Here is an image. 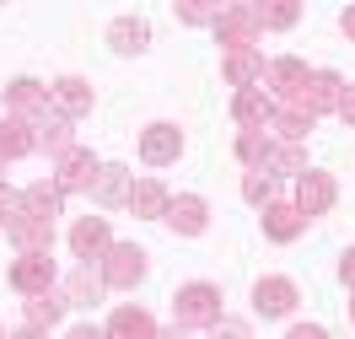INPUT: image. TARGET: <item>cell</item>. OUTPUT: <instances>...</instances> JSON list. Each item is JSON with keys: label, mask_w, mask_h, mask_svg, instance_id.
I'll return each instance as SVG.
<instances>
[{"label": "cell", "mask_w": 355, "mask_h": 339, "mask_svg": "<svg viewBox=\"0 0 355 339\" xmlns=\"http://www.w3.org/2000/svg\"><path fill=\"white\" fill-rule=\"evenodd\" d=\"M253 11L269 33H286V27L302 22V0H253Z\"/></svg>", "instance_id": "obj_28"}, {"label": "cell", "mask_w": 355, "mask_h": 339, "mask_svg": "<svg viewBox=\"0 0 355 339\" xmlns=\"http://www.w3.org/2000/svg\"><path fill=\"white\" fill-rule=\"evenodd\" d=\"M339 27H345V38H350V44H355V6H350V11H345V17H339Z\"/></svg>", "instance_id": "obj_41"}, {"label": "cell", "mask_w": 355, "mask_h": 339, "mask_svg": "<svg viewBox=\"0 0 355 339\" xmlns=\"http://www.w3.org/2000/svg\"><path fill=\"white\" fill-rule=\"evenodd\" d=\"M307 60H296V54H286V60H269L264 65V81H269V97L275 103H286V97H296V92L307 87Z\"/></svg>", "instance_id": "obj_12"}, {"label": "cell", "mask_w": 355, "mask_h": 339, "mask_svg": "<svg viewBox=\"0 0 355 339\" xmlns=\"http://www.w3.org/2000/svg\"><path fill=\"white\" fill-rule=\"evenodd\" d=\"M108 44L119 49V54H140V49L151 44V22H146V17H119V22L108 27Z\"/></svg>", "instance_id": "obj_26"}, {"label": "cell", "mask_w": 355, "mask_h": 339, "mask_svg": "<svg viewBox=\"0 0 355 339\" xmlns=\"http://www.w3.org/2000/svg\"><path fill=\"white\" fill-rule=\"evenodd\" d=\"M286 339H329V334H323V329H318V323H296V329H291Z\"/></svg>", "instance_id": "obj_37"}, {"label": "cell", "mask_w": 355, "mask_h": 339, "mask_svg": "<svg viewBox=\"0 0 355 339\" xmlns=\"http://www.w3.org/2000/svg\"><path fill=\"white\" fill-rule=\"evenodd\" d=\"M11 339H49V329H38V323H22V329H17Z\"/></svg>", "instance_id": "obj_40"}, {"label": "cell", "mask_w": 355, "mask_h": 339, "mask_svg": "<svg viewBox=\"0 0 355 339\" xmlns=\"http://www.w3.org/2000/svg\"><path fill=\"white\" fill-rule=\"evenodd\" d=\"M11 286L22 296L49 291V286H54V259H49V253H22V259L11 264Z\"/></svg>", "instance_id": "obj_14"}, {"label": "cell", "mask_w": 355, "mask_h": 339, "mask_svg": "<svg viewBox=\"0 0 355 339\" xmlns=\"http://www.w3.org/2000/svg\"><path fill=\"white\" fill-rule=\"evenodd\" d=\"M65 339H108V329H92V323H76Z\"/></svg>", "instance_id": "obj_38"}, {"label": "cell", "mask_w": 355, "mask_h": 339, "mask_svg": "<svg viewBox=\"0 0 355 339\" xmlns=\"http://www.w3.org/2000/svg\"><path fill=\"white\" fill-rule=\"evenodd\" d=\"M232 119H237L243 130H269L275 97H269L264 87H237V97H232Z\"/></svg>", "instance_id": "obj_13"}, {"label": "cell", "mask_w": 355, "mask_h": 339, "mask_svg": "<svg viewBox=\"0 0 355 339\" xmlns=\"http://www.w3.org/2000/svg\"><path fill=\"white\" fill-rule=\"evenodd\" d=\"M296 302H302V291H296V280H286V275H264V280L253 286V307L264 318H286Z\"/></svg>", "instance_id": "obj_9"}, {"label": "cell", "mask_w": 355, "mask_h": 339, "mask_svg": "<svg viewBox=\"0 0 355 339\" xmlns=\"http://www.w3.org/2000/svg\"><path fill=\"white\" fill-rule=\"evenodd\" d=\"M334 113H339V119H345V124L355 130V87H345V92H339V108H334Z\"/></svg>", "instance_id": "obj_36"}, {"label": "cell", "mask_w": 355, "mask_h": 339, "mask_svg": "<svg viewBox=\"0 0 355 339\" xmlns=\"http://www.w3.org/2000/svg\"><path fill=\"white\" fill-rule=\"evenodd\" d=\"M167 200H173V194H167V183H162V178H140V183H130V200H124V205H130L140 221H162Z\"/></svg>", "instance_id": "obj_19"}, {"label": "cell", "mask_w": 355, "mask_h": 339, "mask_svg": "<svg viewBox=\"0 0 355 339\" xmlns=\"http://www.w3.org/2000/svg\"><path fill=\"white\" fill-rule=\"evenodd\" d=\"M33 151H38V119H27V113H6V119H0V162L33 157Z\"/></svg>", "instance_id": "obj_6"}, {"label": "cell", "mask_w": 355, "mask_h": 339, "mask_svg": "<svg viewBox=\"0 0 355 339\" xmlns=\"http://www.w3.org/2000/svg\"><path fill=\"white\" fill-rule=\"evenodd\" d=\"M140 157L151 162V167L178 162V157H183V130H178V124H151V130L140 135Z\"/></svg>", "instance_id": "obj_15"}, {"label": "cell", "mask_w": 355, "mask_h": 339, "mask_svg": "<svg viewBox=\"0 0 355 339\" xmlns=\"http://www.w3.org/2000/svg\"><path fill=\"white\" fill-rule=\"evenodd\" d=\"M243 200L248 205H269V200H275V183H269L264 167H253V173L243 178Z\"/></svg>", "instance_id": "obj_33"}, {"label": "cell", "mask_w": 355, "mask_h": 339, "mask_svg": "<svg viewBox=\"0 0 355 339\" xmlns=\"http://www.w3.org/2000/svg\"><path fill=\"white\" fill-rule=\"evenodd\" d=\"M0 339H11V334H6V329H0Z\"/></svg>", "instance_id": "obj_46"}, {"label": "cell", "mask_w": 355, "mask_h": 339, "mask_svg": "<svg viewBox=\"0 0 355 339\" xmlns=\"http://www.w3.org/2000/svg\"><path fill=\"white\" fill-rule=\"evenodd\" d=\"M70 146V119L65 113H38V151H49V157H65Z\"/></svg>", "instance_id": "obj_27"}, {"label": "cell", "mask_w": 355, "mask_h": 339, "mask_svg": "<svg viewBox=\"0 0 355 339\" xmlns=\"http://www.w3.org/2000/svg\"><path fill=\"white\" fill-rule=\"evenodd\" d=\"M264 173H286V178H302V173H307V151H302L296 140H286V146H275V151H269Z\"/></svg>", "instance_id": "obj_31"}, {"label": "cell", "mask_w": 355, "mask_h": 339, "mask_svg": "<svg viewBox=\"0 0 355 339\" xmlns=\"http://www.w3.org/2000/svg\"><path fill=\"white\" fill-rule=\"evenodd\" d=\"M87 194H92V205H103V210H108V205H124V200H130V167H119V162H103Z\"/></svg>", "instance_id": "obj_16"}, {"label": "cell", "mask_w": 355, "mask_h": 339, "mask_svg": "<svg viewBox=\"0 0 355 339\" xmlns=\"http://www.w3.org/2000/svg\"><path fill=\"white\" fill-rule=\"evenodd\" d=\"M113 248V232H108V221H103V216H81V221L70 226V253H76V259H103V253Z\"/></svg>", "instance_id": "obj_11"}, {"label": "cell", "mask_w": 355, "mask_h": 339, "mask_svg": "<svg viewBox=\"0 0 355 339\" xmlns=\"http://www.w3.org/2000/svg\"><path fill=\"white\" fill-rule=\"evenodd\" d=\"M65 302H70V307H92V302H103V275H92V264H81V270L65 280Z\"/></svg>", "instance_id": "obj_29"}, {"label": "cell", "mask_w": 355, "mask_h": 339, "mask_svg": "<svg viewBox=\"0 0 355 339\" xmlns=\"http://www.w3.org/2000/svg\"><path fill=\"white\" fill-rule=\"evenodd\" d=\"M17 216H22V194L17 189H0V226H11Z\"/></svg>", "instance_id": "obj_35"}, {"label": "cell", "mask_w": 355, "mask_h": 339, "mask_svg": "<svg viewBox=\"0 0 355 339\" xmlns=\"http://www.w3.org/2000/svg\"><path fill=\"white\" fill-rule=\"evenodd\" d=\"M269 151H275V146H269V135H264V130H243V135H237V157H243L248 167H264V162H269Z\"/></svg>", "instance_id": "obj_32"}, {"label": "cell", "mask_w": 355, "mask_h": 339, "mask_svg": "<svg viewBox=\"0 0 355 339\" xmlns=\"http://www.w3.org/2000/svg\"><path fill=\"white\" fill-rule=\"evenodd\" d=\"M302 232H307V216L296 205H275V200L264 205V237L269 243H296Z\"/></svg>", "instance_id": "obj_18"}, {"label": "cell", "mask_w": 355, "mask_h": 339, "mask_svg": "<svg viewBox=\"0 0 355 339\" xmlns=\"http://www.w3.org/2000/svg\"><path fill=\"white\" fill-rule=\"evenodd\" d=\"M6 108L38 119V113H49V87L33 81V76H17V81H6Z\"/></svg>", "instance_id": "obj_17"}, {"label": "cell", "mask_w": 355, "mask_h": 339, "mask_svg": "<svg viewBox=\"0 0 355 339\" xmlns=\"http://www.w3.org/2000/svg\"><path fill=\"white\" fill-rule=\"evenodd\" d=\"M0 189H6V162H0Z\"/></svg>", "instance_id": "obj_44"}, {"label": "cell", "mask_w": 355, "mask_h": 339, "mask_svg": "<svg viewBox=\"0 0 355 339\" xmlns=\"http://www.w3.org/2000/svg\"><path fill=\"white\" fill-rule=\"evenodd\" d=\"M162 221L173 226L178 237H200L205 226H210V205H205L200 194H178V200H167V210H162Z\"/></svg>", "instance_id": "obj_8"}, {"label": "cell", "mask_w": 355, "mask_h": 339, "mask_svg": "<svg viewBox=\"0 0 355 339\" xmlns=\"http://www.w3.org/2000/svg\"><path fill=\"white\" fill-rule=\"evenodd\" d=\"M334 200H339V189H334V178L329 173H318V167H307V173H302V178H296V210H302V216H329L334 210Z\"/></svg>", "instance_id": "obj_5"}, {"label": "cell", "mask_w": 355, "mask_h": 339, "mask_svg": "<svg viewBox=\"0 0 355 339\" xmlns=\"http://www.w3.org/2000/svg\"><path fill=\"white\" fill-rule=\"evenodd\" d=\"M339 280H345V286H355V248L339 259Z\"/></svg>", "instance_id": "obj_39"}, {"label": "cell", "mask_w": 355, "mask_h": 339, "mask_svg": "<svg viewBox=\"0 0 355 339\" xmlns=\"http://www.w3.org/2000/svg\"><path fill=\"white\" fill-rule=\"evenodd\" d=\"M103 286H119V291H135L140 280H146V248H135V243H113L103 253Z\"/></svg>", "instance_id": "obj_2"}, {"label": "cell", "mask_w": 355, "mask_h": 339, "mask_svg": "<svg viewBox=\"0 0 355 339\" xmlns=\"http://www.w3.org/2000/svg\"><path fill=\"white\" fill-rule=\"evenodd\" d=\"M226 81L232 87H253V81H264V54L259 49H226Z\"/></svg>", "instance_id": "obj_23"}, {"label": "cell", "mask_w": 355, "mask_h": 339, "mask_svg": "<svg viewBox=\"0 0 355 339\" xmlns=\"http://www.w3.org/2000/svg\"><path fill=\"white\" fill-rule=\"evenodd\" d=\"M92 103H97V92H92V81H81V76H60V81L49 87V108L65 113V119L92 113Z\"/></svg>", "instance_id": "obj_10"}, {"label": "cell", "mask_w": 355, "mask_h": 339, "mask_svg": "<svg viewBox=\"0 0 355 339\" xmlns=\"http://www.w3.org/2000/svg\"><path fill=\"white\" fill-rule=\"evenodd\" d=\"M312 124H318V113H307L302 103H275V119H269V130H280V140H302L312 135Z\"/></svg>", "instance_id": "obj_22"}, {"label": "cell", "mask_w": 355, "mask_h": 339, "mask_svg": "<svg viewBox=\"0 0 355 339\" xmlns=\"http://www.w3.org/2000/svg\"><path fill=\"white\" fill-rule=\"evenodd\" d=\"M350 318H355V296H350Z\"/></svg>", "instance_id": "obj_45"}, {"label": "cell", "mask_w": 355, "mask_h": 339, "mask_svg": "<svg viewBox=\"0 0 355 339\" xmlns=\"http://www.w3.org/2000/svg\"><path fill=\"white\" fill-rule=\"evenodd\" d=\"M108 339H156V323L146 307H119L108 318Z\"/></svg>", "instance_id": "obj_24"}, {"label": "cell", "mask_w": 355, "mask_h": 339, "mask_svg": "<svg viewBox=\"0 0 355 339\" xmlns=\"http://www.w3.org/2000/svg\"><path fill=\"white\" fill-rule=\"evenodd\" d=\"M339 92H345L339 70H312L307 87L296 92V97H286V103H302L307 113H334V108H339Z\"/></svg>", "instance_id": "obj_7"}, {"label": "cell", "mask_w": 355, "mask_h": 339, "mask_svg": "<svg viewBox=\"0 0 355 339\" xmlns=\"http://www.w3.org/2000/svg\"><path fill=\"white\" fill-rule=\"evenodd\" d=\"M6 237H11L22 253H49V248H54V226H49V221H33L27 210H22L11 226H6Z\"/></svg>", "instance_id": "obj_20"}, {"label": "cell", "mask_w": 355, "mask_h": 339, "mask_svg": "<svg viewBox=\"0 0 355 339\" xmlns=\"http://www.w3.org/2000/svg\"><path fill=\"white\" fill-rule=\"evenodd\" d=\"M173 318H178V329H210V323L221 318V286H210V280L178 286V296H173Z\"/></svg>", "instance_id": "obj_1"}, {"label": "cell", "mask_w": 355, "mask_h": 339, "mask_svg": "<svg viewBox=\"0 0 355 339\" xmlns=\"http://www.w3.org/2000/svg\"><path fill=\"white\" fill-rule=\"evenodd\" d=\"M221 6H253V0H221Z\"/></svg>", "instance_id": "obj_43"}, {"label": "cell", "mask_w": 355, "mask_h": 339, "mask_svg": "<svg viewBox=\"0 0 355 339\" xmlns=\"http://www.w3.org/2000/svg\"><path fill=\"white\" fill-rule=\"evenodd\" d=\"M173 11H178L183 27H216V17H221L226 6L221 0H173Z\"/></svg>", "instance_id": "obj_30"}, {"label": "cell", "mask_w": 355, "mask_h": 339, "mask_svg": "<svg viewBox=\"0 0 355 339\" xmlns=\"http://www.w3.org/2000/svg\"><path fill=\"white\" fill-rule=\"evenodd\" d=\"M259 33H264V22H259L253 6H226L221 17H216V38H221V49H253V44H259Z\"/></svg>", "instance_id": "obj_3"}, {"label": "cell", "mask_w": 355, "mask_h": 339, "mask_svg": "<svg viewBox=\"0 0 355 339\" xmlns=\"http://www.w3.org/2000/svg\"><path fill=\"white\" fill-rule=\"evenodd\" d=\"M65 291H54V286H49V291H38V296H27V307H22V318L27 323H38V329H54V323H60V318H65Z\"/></svg>", "instance_id": "obj_25"}, {"label": "cell", "mask_w": 355, "mask_h": 339, "mask_svg": "<svg viewBox=\"0 0 355 339\" xmlns=\"http://www.w3.org/2000/svg\"><path fill=\"white\" fill-rule=\"evenodd\" d=\"M156 339H189L183 329H156Z\"/></svg>", "instance_id": "obj_42"}, {"label": "cell", "mask_w": 355, "mask_h": 339, "mask_svg": "<svg viewBox=\"0 0 355 339\" xmlns=\"http://www.w3.org/2000/svg\"><path fill=\"white\" fill-rule=\"evenodd\" d=\"M60 200H65L60 183H49V178H38V183L22 189V210L33 216V221H49V226H54V216H60Z\"/></svg>", "instance_id": "obj_21"}, {"label": "cell", "mask_w": 355, "mask_h": 339, "mask_svg": "<svg viewBox=\"0 0 355 339\" xmlns=\"http://www.w3.org/2000/svg\"><path fill=\"white\" fill-rule=\"evenodd\" d=\"M97 167H103V162L92 157L87 146H70L65 157H54V183H60V194H76V189H92V178H97Z\"/></svg>", "instance_id": "obj_4"}, {"label": "cell", "mask_w": 355, "mask_h": 339, "mask_svg": "<svg viewBox=\"0 0 355 339\" xmlns=\"http://www.w3.org/2000/svg\"><path fill=\"white\" fill-rule=\"evenodd\" d=\"M210 339H253L248 334V323H237V318H216V323H210Z\"/></svg>", "instance_id": "obj_34"}]
</instances>
